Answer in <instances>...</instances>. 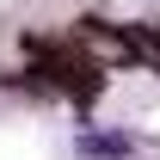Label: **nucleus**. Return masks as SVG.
<instances>
[{"label":"nucleus","instance_id":"f257e3e1","mask_svg":"<svg viewBox=\"0 0 160 160\" xmlns=\"http://www.w3.org/2000/svg\"><path fill=\"white\" fill-rule=\"evenodd\" d=\"M68 37L86 49V56L99 62V68H117V62H142L136 56V37L123 31V25H105V19H80V25H68Z\"/></svg>","mask_w":160,"mask_h":160}]
</instances>
